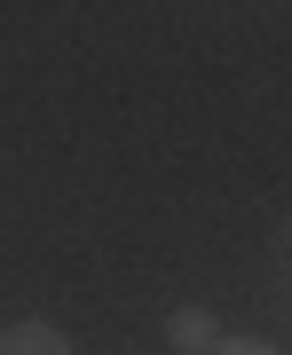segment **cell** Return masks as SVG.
I'll list each match as a JSON object with an SVG mask.
<instances>
[{
  "instance_id": "3",
  "label": "cell",
  "mask_w": 292,
  "mask_h": 355,
  "mask_svg": "<svg viewBox=\"0 0 292 355\" xmlns=\"http://www.w3.org/2000/svg\"><path fill=\"white\" fill-rule=\"evenodd\" d=\"M214 355H277V347H261V340H221Z\"/></svg>"
},
{
  "instance_id": "1",
  "label": "cell",
  "mask_w": 292,
  "mask_h": 355,
  "mask_svg": "<svg viewBox=\"0 0 292 355\" xmlns=\"http://www.w3.org/2000/svg\"><path fill=\"white\" fill-rule=\"evenodd\" d=\"M166 340H174L182 355H214L221 324H214V308H174V316H166Z\"/></svg>"
},
{
  "instance_id": "2",
  "label": "cell",
  "mask_w": 292,
  "mask_h": 355,
  "mask_svg": "<svg viewBox=\"0 0 292 355\" xmlns=\"http://www.w3.org/2000/svg\"><path fill=\"white\" fill-rule=\"evenodd\" d=\"M0 355H71V340H64V331H55V324H8V331H0Z\"/></svg>"
}]
</instances>
